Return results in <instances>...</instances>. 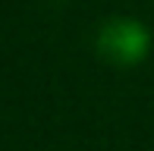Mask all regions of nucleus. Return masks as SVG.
<instances>
[{
  "mask_svg": "<svg viewBox=\"0 0 154 151\" xmlns=\"http://www.w3.org/2000/svg\"><path fill=\"white\" fill-rule=\"evenodd\" d=\"M94 47L101 54V60H107L113 66H135L151 51V32L135 16H113L107 22H101V29L94 35Z\"/></svg>",
  "mask_w": 154,
  "mask_h": 151,
  "instance_id": "f257e3e1",
  "label": "nucleus"
}]
</instances>
